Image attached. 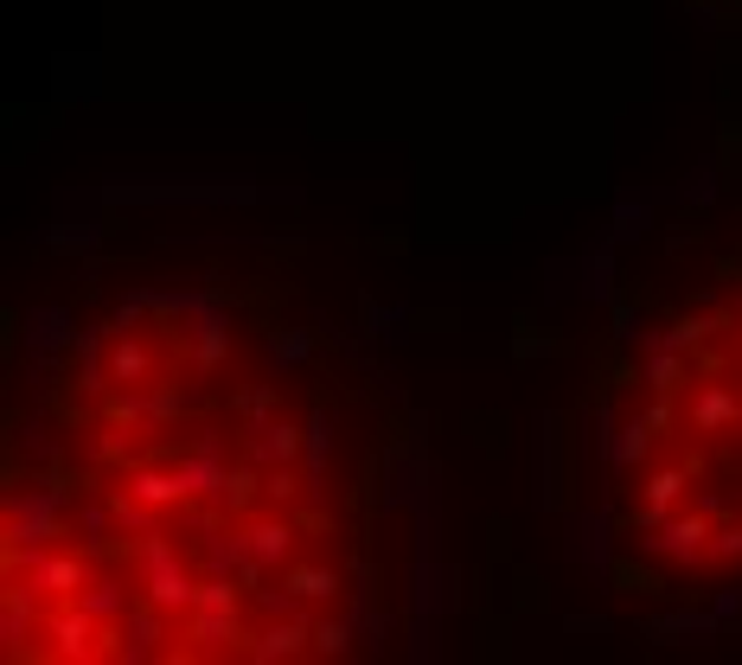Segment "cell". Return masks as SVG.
Returning <instances> with one entry per match:
<instances>
[{
  "label": "cell",
  "mask_w": 742,
  "mask_h": 665,
  "mask_svg": "<svg viewBox=\"0 0 742 665\" xmlns=\"http://www.w3.org/2000/svg\"><path fill=\"white\" fill-rule=\"evenodd\" d=\"M179 467V480H186V499H218L225 506L230 499V455H225V435L218 429H199L192 441H186V455L174 460Z\"/></svg>",
  "instance_id": "cell-1"
},
{
  "label": "cell",
  "mask_w": 742,
  "mask_h": 665,
  "mask_svg": "<svg viewBox=\"0 0 742 665\" xmlns=\"http://www.w3.org/2000/svg\"><path fill=\"white\" fill-rule=\"evenodd\" d=\"M97 557V550H90ZM83 557V550H39V557L26 563V569H13L32 595H51V602H71V595H83V583L97 576V563Z\"/></svg>",
  "instance_id": "cell-2"
},
{
  "label": "cell",
  "mask_w": 742,
  "mask_h": 665,
  "mask_svg": "<svg viewBox=\"0 0 742 665\" xmlns=\"http://www.w3.org/2000/svg\"><path fill=\"white\" fill-rule=\"evenodd\" d=\"M167 608H154L148 595L122 614V634H116V659L122 665H141V659H167Z\"/></svg>",
  "instance_id": "cell-3"
},
{
  "label": "cell",
  "mask_w": 742,
  "mask_h": 665,
  "mask_svg": "<svg viewBox=\"0 0 742 665\" xmlns=\"http://www.w3.org/2000/svg\"><path fill=\"white\" fill-rule=\"evenodd\" d=\"M186 646L192 653H244L250 634H244V608H192L186 614Z\"/></svg>",
  "instance_id": "cell-4"
},
{
  "label": "cell",
  "mask_w": 742,
  "mask_h": 665,
  "mask_svg": "<svg viewBox=\"0 0 742 665\" xmlns=\"http://www.w3.org/2000/svg\"><path fill=\"white\" fill-rule=\"evenodd\" d=\"M711 512H679V518H665L660 532H646L640 537V544H646V550H653V557H679V563H691V557H704V550H711Z\"/></svg>",
  "instance_id": "cell-5"
},
{
  "label": "cell",
  "mask_w": 742,
  "mask_h": 665,
  "mask_svg": "<svg viewBox=\"0 0 742 665\" xmlns=\"http://www.w3.org/2000/svg\"><path fill=\"white\" fill-rule=\"evenodd\" d=\"M691 467L698 460H672V467H660V474H646V499L634 506V532H660L665 518H672V506L685 499V486H691Z\"/></svg>",
  "instance_id": "cell-6"
},
{
  "label": "cell",
  "mask_w": 742,
  "mask_h": 665,
  "mask_svg": "<svg viewBox=\"0 0 742 665\" xmlns=\"http://www.w3.org/2000/svg\"><path fill=\"white\" fill-rule=\"evenodd\" d=\"M301 653H314V621H301V614H276L263 634H250V646H244V659L256 665H276V659H301Z\"/></svg>",
  "instance_id": "cell-7"
},
{
  "label": "cell",
  "mask_w": 742,
  "mask_h": 665,
  "mask_svg": "<svg viewBox=\"0 0 742 665\" xmlns=\"http://www.w3.org/2000/svg\"><path fill=\"white\" fill-rule=\"evenodd\" d=\"M742 423V397L730 390V384H698L685 397V429L691 435H723V429H736Z\"/></svg>",
  "instance_id": "cell-8"
},
{
  "label": "cell",
  "mask_w": 742,
  "mask_h": 665,
  "mask_svg": "<svg viewBox=\"0 0 742 665\" xmlns=\"http://www.w3.org/2000/svg\"><path fill=\"white\" fill-rule=\"evenodd\" d=\"M301 448H307V429H295V423H263V429H244V441H237V455L250 460V467H281V460H301Z\"/></svg>",
  "instance_id": "cell-9"
},
{
  "label": "cell",
  "mask_w": 742,
  "mask_h": 665,
  "mask_svg": "<svg viewBox=\"0 0 742 665\" xmlns=\"http://www.w3.org/2000/svg\"><path fill=\"white\" fill-rule=\"evenodd\" d=\"M141 595H148L154 608H167V614H192L199 583H192V569H186L179 557H167V563H154V569H141Z\"/></svg>",
  "instance_id": "cell-10"
},
{
  "label": "cell",
  "mask_w": 742,
  "mask_h": 665,
  "mask_svg": "<svg viewBox=\"0 0 742 665\" xmlns=\"http://www.w3.org/2000/svg\"><path fill=\"white\" fill-rule=\"evenodd\" d=\"M186 358L192 371H218L230 358V307H211L199 320H186Z\"/></svg>",
  "instance_id": "cell-11"
},
{
  "label": "cell",
  "mask_w": 742,
  "mask_h": 665,
  "mask_svg": "<svg viewBox=\"0 0 742 665\" xmlns=\"http://www.w3.org/2000/svg\"><path fill=\"white\" fill-rule=\"evenodd\" d=\"M122 486L141 499V506H154V512L186 506V480H179V467H148V460H135V467L122 474Z\"/></svg>",
  "instance_id": "cell-12"
},
{
  "label": "cell",
  "mask_w": 742,
  "mask_h": 665,
  "mask_svg": "<svg viewBox=\"0 0 742 665\" xmlns=\"http://www.w3.org/2000/svg\"><path fill=\"white\" fill-rule=\"evenodd\" d=\"M653 441H660V423H653V416H634V423H621V429L602 435V460H609L614 474H627V467H640V460L653 455Z\"/></svg>",
  "instance_id": "cell-13"
},
{
  "label": "cell",
  "mask_w": 742,
  "mask_h": 665,
  "mask_svg": "<svg viewBox=\"0 0 742 665\" xmlns=\"http://www.w3.org/2000/svg\"><path fill=\"white\" fill-rule=\"evenodd\" d=\"M32 627H39V595L13 576V583H7V608H0V646H7V653H26V634H32Z\"/></svg>",
  "instance_id": "cell-14"
},
{
  "label": "cell",
  "mask_w": 742,
  "mask_h": 665,
  "mask_svg": "<svg viewBox=\"0 0 742 665\" xmlns=\"http://www.w3.org/2000/svg\"><path fill=\"white\" fill-rule=\"evenodd\" d=\"M77 602L97 614L102 627H122V614L135 608V595H128V583L116 576V569H97V576L83 583V595H77Z\"/></svg>",
  "instance_id": "cell-15"
},
{
  "label": "cell",
  "mask_w": 742,
  "mask_h": 665,
  "mask_svg": "<svg viewBox=\"0 0 742 665\" xmlns=\"http://www.w3.org/2000/svg\"><path fill=\"white\" fill-rule=\"evenodd\" d=\"M244 537H250L256 563H263V569H276V563H288V550H295L301 525H295V518H250V525H244Z\"/></svg>",
  "instance_id": "cell-16"
},
{
  "label": "cell",
  "mask_w": 742,
  "mask_h": 665,
  "mask_svg": "<svg viewBox=\"0 0 742 665\" xmlns=\"http://www.w3.org/2000/svg\"><path fill=\"white\" fill-rule=\"evenodd\" d=\"M327 455H333V409L320 404L314 416H307V448H301L307 493H320V480H327Z\"/></svg>",
  "instance_id": "cell-17"
},
{
  "label": "cell",
  "mask_w": 742,
  "mask_h": 665,
  "mask_svg": "<svg viewBox=\"0 0 742 665\" xmlns=\"http://www.w3.org/2000/svg\"><path fill=\"white\" fill-rule=\"evenodd\" d=\"M281 583L295 588V602H333L346 588V576L333 563H295V569H281Z\"/></svg>",
  "instance_id": "cell-18"
},
{
  "label": "cell",
  "mask_w": 742,
  "mask_h": 665,
  "mask_svg": "<svg viewBox=\"0 0 742 665\" xmlns=\"http://www.w3.org/2000/svg\"><path fill=\"white\" fill-rule=\"evenodd\" d=\"M276 409H281V384H250V390H237V397H230L237 435H244V429H263V423H276Z\"/></svg>",
  "instance_id": "cell-19"
},
{
  "label": "cell",
  "mask_w": 742,
  "mask_h": 665,
  "mask_svg": "<svg viewBox=\"0 0 742 665\" xmlns=\"http://www.w3.org/2000/svg\"><path fill=\"white\" fill-rule=\"evenodd\" d=\"M141 409H148V429H174V423H186L192 397L179 384H141Z\"/></svg>",
  "instance_id": "cell-20"
},
{
  "label": "cell",
  "mask_w": 742,
  "mask_h": 665,
  "mask_svg": "<svg viewBox=\"0 0 742 665\" xmlns=\"http://www.w3.org/2000/svg\"><path fill=\"white\" fill-rule=\"evenodd\" d=\"M109 378L116 384H148L154 378V346H141L135 332L116 339V346H109Z\"/></svg>",
  "instance_id": "cell-21"
},
{
  "label": "cell",
  "mask_w": 742,
  "mask_h": 665,
  "mask_svg": "<svg viewBox=\"0 0 742 665\" xmlns=\"http://www.w3.org/2000/svg\"><path fill=\"white\" fill-rule=\"evenodd\" d=\"M353 634H358L353 614H339V621H314V653L339 659V653H353Z\"/></svg>",
  "instance_id": "cell-22"
},
{
  "label": "cell",
  "mask_w": 742,
  "mask_h": 665,
  "mask_svg": "<svg viewBox=\"0 0 742 665\" xmlns=\"http://www.w3.org/2000/svg\"><path fill=\"white\" fill-rule=\"evenodd\" d=\"M301 493H307V474H295V460H281V467L263 474V499H276V506H295Z\"/></svg>",
  "instance_id": "cell-23"
},
{
  "label": "cell",
  "mask_w": 742,
  "mask_h": 665,
  "mask_svg": "<svg viewBox=\"0 0 742 665\" xmlns=\"http://www.w3.org/2000/svg\"><path fill=\"white\" fill-rule=\"evenodd\" d=\"M711 332H716V320H704V314H685V320H672L660 339H665V346H679V353H698Z\"/></svg>",
  "instance_id": "cell-24"
},
{
  "label": "cell",
  "mask_w": 742,
  "mask_h": 665,
  "mask_svg": "<svg viewBox=\"0 0 742 665\" xmlns=\"http://www.w3.org/2000/svg\"><path fill=\"white\" fill-rule=\"evenodd\" d=\"M102 423H109V429H148L141 390H128V397H102Z\"/></svg>",
  "instance_id": "cell-25"
},
{
  "label": "cell",
  "mask_w": 742,
  "mask_h": 665,
  "mask_svg": "<svg viewBox=\"0 0 742 665\" xmlns=\"http://www.w3.org/2000/svg\"><path fill=\"white\" fill-rule=\"evenodd\" d=\"M307 353H314V332H301V327L269 332V358L276 365H307Z\"/></svg>",
  "instance_id": "cell-26"
},
{
  "label": "cell",
  "mask_w": 742,
  "mask_h": 665,
  "mask_svg": "<svg viewBox=\"0 0 742 665\" xmlns=\"http://www.w3.org/2000/svg\"><path fill=\"white\" fill-rule=\"evenodd\" d=\"M609 327H614V339H621V346H640V332H646V320H640V301H634V295H621V301H614Z\"/></svg>",
  "instance_id": "cell-27"
},
{
  "label": "cell",
  "mask_w": 742,
  "mask_h": 665,
  "mask_svg": "<svg viewBox=\"0 0 742 665\" xmlns=\"http://www.w3.org/2000/svg\"><path fill=\"white\" fill-rule=\"evenodd\" d=\"M90 460H102V467H116V460H122V467H128V441H122V429H109V423H102V435H97V448H90Z\"/></svg>",
  "instance_id": "cell-28"
},
{
  "label": "cell",
  "mask_w": 742,
  "mask_h": 665,
  "mask_svg": "<svg viewBox=\"0 0 742 665\" xmlns=\"http://www.w3.org/2000/svg\"><path fill=\"white\" fill-rule=\"evenodd\" d=\"M148 314H154V301H148V288H141V295H128V301H116V314H109V320H116V327H141Z\"/></svg>",
  "instance_id": "cell-29"
},
{
  "label": "cell",
  "mask_w": 742,
  "mask_h": 665,
  "mask_svg": "<svg viewBox=\"0 0 742 665\" xmlns=\"http://www.w3.org/2000/svg\"><path fill=\"white\" fill-rule=\"evenodd\" d=\"M711 557H716V563H736V557H742V525H730V532H716Z\"/></svg>",
  "instance_id": "cell-30"
},
{
  "label": "cell",
  "mask_w": 742,
  "mask_h": 665,
  "mask_svg": "<svg viewBox=\"0 0 742 665\" xmlns=\"http://www.w3.org/2000/svg\"><path fill=\"white\" fill-rule=\"evenodd\" d=\"M646 230V205H621V230L614 237H640Z\"/></svg>",
  "instance_id": "cell-31"
}]
</instances>
